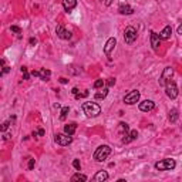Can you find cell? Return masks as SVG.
I'll list each match as a JSON object with an SVG mask.
<instances>
[{
	"mask_svg": "<svg viewBox=\"0 0 182 182\" xmlns=\"http://www.w3.org/2000/svg\"><path fill=\"white\" fill-rule=\"evenodd\" d=\"M81 108H83V112L86 114V117H88V118H95L101 114V107L97 102L87 101L81 105Z\"/></svg>",
	"mask_w": 182,
	"mask_h": 182,
	"instance_id": "1",
	"label": "cell"
},
{
	"mask_svg": "<svg viewBox=\"0 0 182 182\" xmlns=\"http://www.w3.org/2000/svg\"><path fill=\"white\" fill-rule=\"evenodd\" d=\"M109 154H111V148H109L108 145H101L95 149V152H94L93 157H94V161H97V162H102L104 160L108 158Z\"/></svg>",
	"mask_w": 182,
	"mask_h": 182,
	"instance_id": "2",
	"label": "cell"
},
{
	"mask_svg": "<svg viewBox=\"0 0 182 182\" xmlns=\"http://www.w3.org/2000/svg\"><path fill=\"white\" fill-rule=\"evenodd\" d=\"M175 167H176V162H175V160H172V158H165V160L158 161V162L155 164V168H157L158 171H171V169H174Z\"/></svg>",
	"mask_w": 182,
	"mask_h": 182,
	"instance_id": "3",
	"label": "cell"
},
{
	"mask_svg": "<svg viewBox=\"0 0 182 182\" xmlns=\"http://www.w3.org/2000/svg\"><path fill=\"white\" fill-rule=\"evenodd\" d=\"M164 87H165V94H167L168 98H171V100H175V98L178 97V87H176L175 81L168 80L167 84H165Z\"/></svg>",
	"mask_w": 182,
	"mask_h": 182,
	"instance_id": "4",
	"label": "cell"
},
{
	"mask_svg": "<svg viewBox=\"0 0 182 182\" xmlns=\"http://www.w3.org/2000/svg\"><path fill=\"white\" fill-rule=\"evenodd\" d=\"M137 36H138V33H137V29L135 27H132V26H128L124 31V40L127 44H132L135 40H137Z\"/></svg>",
	"mask_w": 182,
	"mask_h": 182,
	"instance_id": "5",
	"label": "cell"
},
{
	"mask_svg": "<svg viewBox=\"0 0 182 182\" xmlns=\"http://www.w3.org/2000/svg\"><path fill=\"white\" fill-rule=\"evenodd\" d=\"M139 97H141V94H139L138 90H132L128 94H125L124 102L128 104V105H134V104H137V102L139 101Z\"/></svg>",
	"mask_w": 182,
	"mask_h": 182,
	"instance_id": "6",
	"label": "cell"
},
{
	"mask_svg": "<svg viewBox=\"0 0 182 182\" xmlns=\"http://www.w3.org/2000/svg\"><path fill=\"white\" fill-rule=\"evenodd\" d=\"M54 141L57 142L58 145H61V146H67V145H70L71 142H73V137L71 135H68V134H57L56 137H54Z\"/></svg>",
	"mask_w": 182,
	"mask_h": 182,
	"instance_id": "7",
	"label": "cell"
},
{
	"mask_svg": "<svg viewBox=\"0 0 182 182\" xmlns=\"http://www.w3.org/2000/svg\"><path fill=\"white\" fill-rule=\"evenodd\" d=\"M172 75H174V68H172V67H165L164 71H162V74H161V77H160V81H158L161 87H164V86L167 84V81L172 78Z\"/></svg>",
	"mask_w": 182,
	"mask_h": 182,
	"instance_id": "8",
	"label": "cell"
},
{
	"mask_svg": "<svg viewBox=\"0 0 182 182\" xmlns=\"http://www.w3.org/2000/svg\"><path fill=\"white\" fill-rule=\"evenodd\" d=\"M56 33H57V36L60 37V38H63V40H70V38H71V31L66 30L63 26H61V24H60V26H57Z\"/></svg>",
	"mask_w": 182,
	"mask_h": 182,
	"instance_id": "9",
	"label": "cell"
},
{
	"mask_svg": "<svg viewBox=\"0 0 182 182\" xmlns=\"http://www.w3.org/2000/svg\"><path fill=\"white\" fill-rule=\"evenodd\" d=\"M138 107L141 111H144V112H148V111H152L155 108V102L151 101V100H145V101H141L138 104Z\"/></svg>",
	"mask_w": 182,
	"mask_h": 182,
	"instance_id": "10",
	"label": "cell"
},
{
	"mask_svg": "<svg viewBox=\"0 0 182 182\" xmlns=\"http://www.w3.org/2000/svg\"><path fill=\"white\" fill-rule=\"evenodd\" d=\"M115 44H117L115 37H109L108 40H107V43H105V46H104V53H105V56H109V54H111V51L114 50Z\"/></svg>",
	"mask_w": 182,
	"mask_h": 182,
	"instance_id": "11",
	"label": "cell"
},
{
	"mask_svg": "<svg viewBox=\"0 0 182 182\" xmlns=\"http://www.w3.org/2000/svg\"><path fill=\"white\" fill-rule=\"evenodd\" d=\"M151 46H152V49L155 51L158 50V49H160V46H161V38L155 31H151Z\"/></svg>",
	"mask_w": 182,
	"mask_h": 182,
	"instance_id": "12",
	"label": "cell"
},
{
	"mask_svg": "<svg viewBox=\"0 0 182 182\" xmlns=\"http://www.w3.org/2000/svg\"><path fill=\"white\" fill-rule=\"evenodd\" d=\"M108 179V172L107 171H98L97 174L94 175V178H93V181L95 182H104Z\"/></svg>",
	"mask_w": 182,
	"mask_h": 182,
	"instance_id": "13",
	"label": "cell"
},
{
	"mask_svg": "<svg viewBox=\"0 0 182 182\" xmlns=\"http://www.w3.org/2000/svg\"><path fill=\"white\" fill-rule=\"evenodd\" d=\"M171 34H172V27H171V26H165L164 30L161 31L158 36H160L161 40H168V38L171 37Z\"/></svg>",
	"mask_w": 182,
	"mask_h": 182,
	"instance_id": "14",
	"label": "cell"
},
{
	"mask_svg": "<svg viewBox=\"0 0 182 182\" xmlns=\"http://www.w3.org/2000/svg\"><path fill=\"white\" fill-rule=\"evenodd\" d=\"M118 12H120V15L128 16V15H132V13H134V9H132L130 4H121V6L118 7Z\"/></svg>",
	"mask_w": 182,
	"mask_h": 182,
	"instance_id": "15",
	"label": "cell"
},
{
	"mask_svg": "<svg viewBox=\"0 0 182 182\" xmlns=\"http://www.w3.org/2000/svg\"><path fill=\"white\" fill-rule=\"evenodd\" d=\"M77 6V0H63V7L66 12H71Z\"/></svg>",
	"mask_w": 182,
	"mask_h": 182,
	"instance_id": "16",
	"label": "cell"
},
{
	"mask_svg": "<svg viewBox=\"0 0 182 182\" xmlns=\"http://www.w3.org/2000/svg\"><path fill=\"white\" fill-rule=\"evenodd\" d=\"M75 130H77V125L74 124V123L64 125V132H66V134H68V135H73L74 132H75Z\"/></svg>",
	"mask_w": 182,
	"mask_h": 182,
	"instance_id": "17",
	"label": "cell"
},
{
	"mask_svg": "<svg viewBox=\"0 0 182 182\" xmlns=\"http://www.w3.org/2000/svg\"><path fill=\"white\" fill-rule=\"evenodd\" d=\"M50 75H51L50 70H46V68H43V70H40V71H38V77H40L43 81H47L49 78H50Z\"/></svg>",
	"mask_w": 182,
	"mask_h": 182,
	"instance_id": "18",
	"label": "cell"
},
{
	"mask_svg": "<svg viewBox=\"0 0 182 182\" xmlns=\"http://www.w3.org/2000/svg\"><path fill=\"white\" fill-rule=\"evenodd\" d=\"M178 117H179V112H178L176 108H172L169 111V121L171 123H176L178 121Z\"/></svg>",
	"mask_w": 182,
	"mask_h": 182,
	"instance_id": "19",
	"label": "cell"
},
{
	"mask_svg": "<svg viewBox=\"0 0 182 182\" xmlns=\"http://www.w3.org/2000/svg\"><path fill=\"white\" fill-rule=\"evenodd\" d=\"M108 94V88H102L101 91H98V93H95V100H104L105 97Z\"/></svg>",
	"mask_w": 182,
	"mask_h": 182,
	"instance_id": "20",
	"label": "cell"
},
{
	"mask_svg": "<svg viewBox=\"0 0 182 182\" xmlns=\"http://www.w3.org/2000/svg\"><path fill=\"white\" fill-rule=\"evenodd\" d=\"M71 181H73V182H75V181H83V182H86V181H87V176L78 172V174H74L73 176H71Z\"/></svg>",
	"mask_w": 182,
	"mask_h": 182,
	"instance_id": "21",
	"label": "cell"
},
{
	"mask_svg": "<svg viewBox=\"0 0 182 182\" xmlns=\"http://www.w3.org/2000/svg\"><path fill=\"white\" fill-rule=\"evenodd\" d=\"M130 131V127H128V124L127 123H120V125H118V132H121V134H125V132Z\"/></svg>",
	"mask_w": 182,
	"mask_h": 182,
	"instance_id": "22",
	"label": "cell"
},
{
	"mask_svg": "<svg viewBox=\"0 0 182 182\" xmlns=\"http://www.w3.org/2000/svg\"><path fill=\"white\" fill-rule=\"evenodd\" d=\"M68 111H70V108H68V107H63V109H61V115H60V120H61V121H64V120H66Z\"/></svg>",
	"mask_w": 182,
	"mask_h": 182,
	"instance_id": "23",
	"label": "cell"
},
{
	"mask_svg": "<svg viewBox=\"0 0 182 182\" xmlns=\"http://www.w3.org/2000/svg\"><path fill=\"white\" fill-rule=\"evenodd\" d=\"M9 127H10V123H9V121H4L3 124L0 125V132H6L9 130Z\"/></svg>",
	"mask_w": 182,
	"mask_h": 182,
	"instance_id": "24",
	"label": "cell"
},
{
	"mask_svg": "<svg viewBox=\"0 0 182 182\" xmlns=\"http://www.w3.org/2000/svg\"><path fill=\"white\" fill-rule=\"evenodd\" d=\"M20 70H22L23 77H24V80H29V78H30V74L27 73V67H24V66H23L22 68H20Z\"/></svg>",
	"mask_w": 182,
	"mask_h": 182,
	"instance_id": "25",
	"label": "cell"
},
{
	"mask_svg": "<svg viewBox=\"0 0 182 182\" xmlns=\"http://www.w3.org/2000/svg\"><path fill=\"white\" fill-rule=\"evenodd\" d=\"M104 83H105L104 80H97L94 83V88H101L102 86H104Z\"/></svg>",
	"mask_w": 182,
	"mask_h": 182,
	"instance_id": "26",
	"label": "cell"
},
{
	"mask_svg": "<svg viewBox=\"0 0 182 182\" xmlns=\"http://www.w3.org/2000/svg\"><path fill=\"white\" fill-rule=\"evenodd\" d=\"M73 167L75 168L77 171H80V169H81V164H80V161H78V160H74V161H73Z\"/></svg>",
	"mask_w": 182,
	"mask_h": 182,
	"instance_id": "27",
	"label": "cell"
},
{
	"mask_svg": "<svg viewBox=\"0 0 182 182\" xmlns=\"http://www.w3.org/2000/svg\"><path fill=\"white\" fill-rule=\"evenodd\" d=\"M130 137H131L132 141H134V139H137V137H138V131H137V130L131 131V132H130Z\"/></svg>",
	"mask_w": 182,
	"mask_h": 182,
	"instance_id": "28",
	"label": "cell"
},
{
	"mask_svg": "<svg viewBox=\"0 0 182 182\" xmlns=\"http://www.w3.org/2000/svg\"><path fill=\"white\" fill-rule=\"evenodd\" d=\"M10 30H12L13 33H22V29H20L19 26H12V27H10Z\"/></svg>",
	"mask_w": 182,
	"mask_h": 182,
	"instance_id": "29",
	"label": "cell"
},
{
	"mask_svg": "<svg viewBox=\"0 0 182 182\" xmlns=\"http://www.w3.org/2000/svg\"><path fill=\"white\" fill-rule=\"evenodd\" d=\"M34 165H36V161H34V158H30V160H29V169H33V168H34Z\"/></svg>",
	"mask_w": 182,
	"mask_h": 182,
	"instance_id": "30",
	"label": "cell"
},
{
	"mask_svg": "<svg viewBox=\"0 0 182 182\" xmlns=\"http://www.w3.org/2000/svg\"><path fill=\"white\" fill-rule=\"evenodd\" d=\"M114 84H115V78H108V80H107V86H108V87H112Z\"/></svg>",
	"mask_w": 182,
	"mask_h": 182,
	"instance_id": "31",
	"label": "cell"
},
{
	"mask_svg": "<svg viewBox=\"0 0 182 182\" xmlns=\"http://www.w3.org/2000/svg\"><path fill=\"white\" fill-rule=\"evenodd\" d=\"M4 66H6V60L4 58H0V68H3Z\"/></svg>",
	"mask_w": 182,
	"mask_h": 182,
	"instance_id": "32",
	"label": "cell"
},
{
	"mask_svg": "<svg viewBox=\"0 0 182 182\" xmlns=\"http://www.w3.org/2000/svg\"><path fill=\"white\" fill-rule=\"evenodd\" d=\"M1 71H3V73H4V74H6V73H9V71H10V67L4 66V67H3V70H1Z\"/></svg>",
	"mask_w": 182,
	"mask_h": 182,
	"instance_id": "33",
	"label": "cell"
},
{
	"mask_svg": "<svg viewBox=\"0 0 182 182\" xmlns=\"http://www.w3.org/2000/svg\"><path fill=\"white\" fill-rule=\"evenodd\" d=\"M60 83H61V84H67V83H68V80H67V78H64V77H61V78H60Z\"/></svg>",
	"mask_w": 182,
	"mask_h": 182,
	"instance_id": "34",
	"label": "cell"
},
{
	"mask_svg": "<svg viewBox=\"0 0 182 182\" xmlns=\"http://www.w3.org/2000/svg\"><path fill=\"white\" fill-rule=\"evenodd\" d=\"M178 34H182V24L178 26Z\"/></svg>",
	"mask_w": 182,
	"mask_h": 182,
	"instance_id": "35",
	"label": "cell"
},
{
	"mask_svg": "<svg viewBox=\"0 0 182 182\" xmlns=\"http://www.w3.org/2000/svg\"><path fill=\"white\" fill-rule=\"evenodd\" d=\"M30 44H31V46H34V44H36V38H30V41H29Z\"/></svg>",
	"mask_w": 182,
	"mask_h": 182,
	"instance_id": "36",
	"label": "cell"
},
{
	"mask_svg": "<svg viewBox=\"0 0 182 182\" xmlns=\"http://www.w3.org/2000/svg\"><path fill=\"white\" fill-rule=\"evenodd\" d=\"M37 134H38V135H44V130H43V128H40V130H38V132H37Z\"/></svg>",
	"mask_w": 182,
	"mask_h": 182,
	"instance_id": "37",
	"label": "cell"
},
{
	"mask_svg": "<svg viewBox=\"0 0 182 182\" xmlns=\"http://www.w3.org/2000/svg\"><path fill=\"white\" fill-rule=\"evenodd\" d=\"M31 75L33 77H38V71H31Z\"/></svg>",
	"mask_w": 182,
	"mask_h": 182,
	"instance_id": "38",
	"label": "cell"
},
{
	"mask_svg": "<svg viewBox=\"0 0 182 182\" xmlns=\"http://www.w3.org/2000/svg\"><path fill=\"white\" fill-rule=\"evenodd\" d=\"M73 94H78V88H73Z\"/></svg>",
	"mask_w": 182,
	"mask_h": 182,
	"instance_id": "39",
	"label": "cell"
},
{
	"mask_svg": "<svg viewBox=\"0 0 182 182\" xmlns=\"http://www.w3.org/2000/svg\"><path fill=\"white\" fill-rule=\"evenodd\" d=\"M10 137H12V135H10V134H6V135H4V139H6V141H7V139H10Z\"/></svg>",
	"mask_w": 182,
	"mask_h": 182,
	"instance_id": "40",
	"label": "cell"
},
{
	"mask_svg": "<svg viewBox=\"0 0 182 182\" xmlns=\"http://www.w3.org/2000/svg\"><path fill=\"white\" fill-rule=\"evenodd\" d=\"M111 3H112V0H105V4H107V6H109Z\"/></svg>",
	"mask_w": 182,
	"mask_h": 182,
	"instance_id": "41",
	"label": "cell"
},
{
	"mask_svg": "<svg viewBox=\"0 0 182 182\" xmlns=\"http://www.w3.org/2000/svg\"><path fill=\"white\" fill-rule=\"evenodd\" d=\"M3 74H4V73H3V71H1V70H0V77H1V75H3Z\"/></svg>",
	"mask_w": 182,
	"mask_h": 182,
	"instance_id": "42",
	"label": "cell"
}]
</instances>
